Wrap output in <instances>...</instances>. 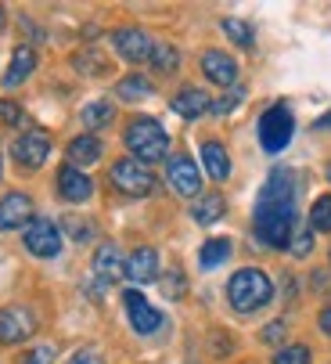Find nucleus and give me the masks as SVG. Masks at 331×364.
<instances>
[{
  "label": "nucleus",
  "mask_w": 331,
  "mask_h": 364,
  "mask_svg": "<svg viewBox=\"0 0 331 364\" xmlns=\"http://www.w3.org/2000/svg\"><path fill=\"white\" fill-rule=\"evenodd\" d=\"M299 210H295V173L278 166L266 177V188L256 202V238L266 249H285L295 235Z\"/></svg>",
  "instance_id": "nucleus-1"
},
{
  "label": "nucleus",
  "mask_w": 331,
  "mask_h": 364,
  "mask_svg": "<svg viewBox=\"0 0 331 364\" xmlns=\"http://www.w3.org/2000/svg\"><path fill=\"white\" fill-rule=\"evenodd\" d=\"M227 299H231V306L238 310V314H252V310H259L273 299V282L259 267H242L227 282Z\"/></svg>",
  "instance_id": "nucleus-2"
},
{
  "label": "nucleus",
  "mask_w": 331,
  "mask_h": 364,
  "mask_svg": "<svg viewBox=\"0 0 331 364\" xmlns=\"http://www.w3.org/2000/svg\"><path fill=\"white\" fill-rule=\"evenodd\" d=\"M126 148L134 151L137 163H155V159H166L170 151V134H166L155 119H134L126 127Z\"/></svg>",
  "instance_id": "nucleus-3"
},
{
  "label": "nucleus",
  "mask_w": 331,
  "mask_h": 364,
  "mask_svg": "<svg viewBox=\"0 0 331 364\" xmlns=\"http://www.w3.org/2000/svg\"><path fill=\"white\" fill-rule=\"evenodd\" d=\"M292 130H295V119H292L288 105H270L259 116V144L266 151H281L292 141Z\"/></svg>",
  "instance_id": "nucleus-4"
},
{
  "label": "nucleus",
  "mask_w": 331,
  "mask_h": 364,
  "mask_svg": "<svg viewBox=\"0 0 331 364\" xmlns=\"http://www.w3.org/2000/svg\"><path fill=\"white\" fill-rule=\"evenodd\" d=\"M112 184H116L123 195L141 198V195H151V191H155V173H151L144 163H137V159H119V163L112 166Z\"/></svg>",
  "instance_id": "nucleus-5"
},
{
  "label": "nucleus",
  "mask_w": 331,
  "mask_h": 364,
  "mask_svg": "<svg viewBox=\"0 0 331 364\" xmlns=\"http://www.w3.org/2000/svg\"><path fill=\"white\" fill-rule=\"evenodd\" d=\"M22 242H26V249H29L33 256H40V259H50V256L62 252V231H58V224H50L47 217H33V220L26 224Z\"/></svg>",
  "instance_id": "nucleus-6"
},
{
  "label": "nucleus",
  "mask_w": 331,
  "mask_h": 364,
  "mask_svg": "<svg viewBox=\"0 0 331 364\" xmlns=\"http://www.w3.org/2000/svg\"><path fill=\"white\" fill-rule=\"evenodd\" d=\"M166 181H170V188L184 198H195L202 191V173H198L191 155H170V159H166Z\"/></svg>",
  "instance_id": "nucleus-7"
},
{
  "label": "nucleus",
  "mask_w": 331,
  "mask_h": 364,
  "mask_svg": "<svg viewBox=\"0 0 331 364\" xmlns=\"http://www.w3.org/2000/svg\"><path fill=\"white\" fill-rule=\"evenodd\" d=\"M33 332H36V318H33L29 306H4L0 310V343L4 346L26 343Z\"/></svg>",
  "instance_id": "nucleus-8"
},
{
  "label": "nucleus",
  "mask_w": 331,
  "mask_h": 364,
  "mask_svg": "<svg viewBox=\"0 0 331 364\" xmlns=\"http://www.w3.org/2000/svg\"><path fill=\"white\" fill-rule=\"evenodd\" d=\"M112 43H116V55L119 58H126V62H148L151 58V50H155V40L144 33V29H137V26H126V29H116L112 33Z\"/></svg>",
  "instance_id": "nucleus-9"
},
{
  "label": "nucleus",
  "mask_w": 331,
  "mask_h": 364,
  "mask_svg": "<svg viewBox=\"0 0 331 364\" xmlns=\"http://www.w3.org/2000/svg\"><path fill=\"white\" fill-rule=\"evenodd\" d=\"M123 306H126V318H130L134 332H141V336H151V332L162 325V314H158V310H155L137 289L123 292Z\"/></svg>",
  "instance_id": "nucleus-10"
},
{
  "label": "nucleus",
  "mask_w": 331,
  "mask_h": 364,
  "mask_svg": "<svg viewBox=\"0 0 331 364\" xmlns=\"http://www.w3.org/2000/svg\"><path fill=\"white\" fill-rule=\"evenodd\" d=\"M11 155H15L22 166L36 170V166H43V159L50 155V137H47L43 130H26V134L11 144Z\"/></svg>",
  "instance_id": "nucleus-11"
},
{
  "label": "nucleus",
  "mask_w": 331,
  "mask_h": 364,
  "mask_svg": "<svg viewBox=\"0 0 331 364\" xmlns=\"http://www.w3.org/2000/svg\"><path fill=\"white\" fill-rule=\"evenodd\" d=\"M33 220V198L22 191H11L0 198V231H18Z\"/></svg>",
  "instance_id": "nucleus-12"
},
{
  "label": "nucleus",
  "mask_w": 331,
  "mask_h": 364,
  "mask_svg": "<svg viewBox=\"0 0 331 364\" xmlns=\"http://www.w3.org/2000/svg\"><path fill=\"white\" fill-rule=\"evenodd\" d=\"M94 274H97L104 285L126 278V256L119 252V245H112V242L97 245V252H94Z\"/></svg>",
  "instance_id": "nucleus-13"
},
{
  "label": "nucleus",
  "mask_w": 331,
  "mask_h": 364,
  "mask_svg": "<svg viewBox=\"0 0 331 364\" xmlns=\"http://www.w3.org/2000/svg\"><path fill=\"white\" fill-rule=\"evenodd\" d=\"M202 73L205 80H212L216 87H234L238 80V62L231 55H224V50H205L202 55Z\"/></svg>",
  "instance_id": "nucleus-14"
},
{
  "label": "nucleus",
  "mask_w": 331,
  "mask_h": 364,
  "mask_svg": "<svg viewBox=\"0 0 331 364\" xmlns=\"http://www.w3.org/2000/svg\"><path fill=\"white\" fill-rule=\"evenodd\" d=\"M126 278L137 282V285H148L158 278V252L151 245H141L126 256Z\"/></svg>",
  "instance_id": "nucleus-15"
},
{
  "label": "nucleus",
  "mask_w": 331,
  "mask_h": 364,
  "mask_svg": "<svg viewBox=\"0 0 331 364\" xmlns=\"http://www.w3.org/2000/svg\"><path fill=\"white\" fill-rule=\"evenodd\" d=\"M58 195L65 202H87L94 195V181L83 170H76V166H62L58 170Z\"/></svg>",
  "instance_id": "nucleus-16"
},
{
  "label": "nucleus",
  "mask_w": 331,
  "mask_h": 364,
  "mask_svg": "<svg viewBox=\"0 0 331 364\" xmlns=\"http://www.w3.org/2000/svg\"><path fill=\"white\" fill-rule=\"evenodd\" d=\"M209 109H212V97H209L205 90H198V87H184V90L173 97V112L184 116V119H198V116H205Z\"/></svg>",
  "instance_id": "nucleus-17"
},
{
  "label": "nucleus",
  "mask_w": 331,
  "mask_h": 364,
  "mask_svg": "<svg viewBox=\"0 0 331 364\" xmlns=\"http://www.w3.org/2000/svg\"><path fill=\"white\" fill-rule=\"evenodd\" d=\"M33 69H36V50H33L29 43L15 47L11 65H8V73H4V87H18V83H26Z\"/></svg>",
  "instance_id": "nucleus-18"
},
{
  "label": "nucleus",
  "mask_w": 331,
  "mask_h": 364,
  "mask_svg": "<svg viewBox=\"0 0 331 364\" xmlns=\"http://www.w3.org/2000/svg\"><path fill=\"white\" fill-rule=\"evenodd\" d=\"M101 159V141L94 134H80L69 141V166H94Z\"/></svg>",
  "instance_id": "nucleus-19"
},
{
  "label": "nucleus",
  "mask_w": 331,
  "mask_h": 364,
  "mask_svg": "<svg viewBox=\"0 0 331 364\" xmlns=\"http://www.w3.org/2000/svg\"><path fill=\"white\" fill-rule=\"evenodd\" d=\"M202 166L212 181H227L231 173V159H227V148L219 144V141H205L202 144Z\"/></svg>",
  "instance_id": "nucleus-20"
},
{
  "label": "nucleus",
  "mask_w": 331,
  "mask_h": 364,
  "mask_svg": "<svg viewBox=\"0 0 331 364\" xmlns=\"http://www.w3.org/2000/svg\"><path fill=\"white\" fill-rule=\"evenodd\" d=\"M227 213V202H224V195H216V191H209V195H202L195 205H191V217H195V224H216L219 217Z\"/></svg>",
  "instance_id": "nucleus-21"
},
{
  "label": "nucleus",
  "mask_w": 331,
  "mask_h": 364,
  "mask_svg": "<svg viewBox=\"0 0 331 364\" xmlns=\"http://www.w3.org/2000/svg\"><path fill=\"white\" fill-rule=\"evenodd\" d=\"M83 127L87 130H104L108 123L116 119V109H112V101H90V105L83 109Z\"/></svg>",
  "instance_id": "nucleus-22"
},
{
  "label": "nucleus",
  "mask_w": 331,
  "mask_h": 364,
  "mask_svg": "<svg viewBox=\"0 0 331 364\" xmlns=\"http://www.w3.org/2000/svg\"><path fill=\"white\" fill-rule=\"evenodd\" d=\"M227 256H231V242H227V238H209V242L202 245V252H198V264L209 271V267H219Z\"/></svg>",
  "instance_id": "nucleus-23"
},
{
  "label": "nucleus",
  "mask_w": 331,
  "mask_h": 364,
  "mask_svg": "<svg viewBox=\"0 0 331 364\" xmlns=\"http://www.w3.org/2000/svg\"><path fill=\"white\" fill-rule=\"evenodd\" d=\"M151 69L155 73H177V65H180V55H177V47L173 43H155V50H151Z\"/></svg>",
  "instance_id": "nucleus-24"
},
{
  "label": "nucleus",
  "mask_w": 331,
  "mask_h": 364,
  "mask_svg": "<svg viewBox=\"0 0 331 364\" xmlns=\"http://www.w3.org/2000/svg\"><path fill=\"white\" fill-rule=\"evenodd\" d=\"M72 62H76V69H80V73H87V76H104V73H108V62H104V58L97 55L94 47L80 50V55H76Z\"/></svg>",
  "instance_id": "nucleus-25"
},
{
  "label": "nucleus",
  "mask_w": 331,
  "mask_h": 364,
  "mask_svg": "<svg viewBox=\"0 0 331 364\" xmlns=\"http://www.w3.org/2000/svg\"><path fill=\"white\" fill-rule=\"evenodd\" d=\"M116 94H119L123 101H141V97L151 94V80H144V76H126V80L116 87Z\"/></svg>",
  "instance_id": "nucleus-26"
},
{
  "label": "nucleus",
  "mask_w": 331,
  "mask_h": 364,
  "mask_svg": "<svg viewBox=\"0 0 331 364\" xmlns=\"http://www.w3.org/2000/svg\"><path fill=\"white\" fill-rule=\"evenodd\" d=\"M310 228L313 231H331V195H320L310 205Z\"/></svg>",
  "instance_id": "nucleus-27"
},
{
  "label": "nucleus",
  "mask_w": 331,
  "mask_h": 364,
  "mask_svg": "<svg viewBox=\"0 0 331 364\" xmlns=\"http://www.w3.org/2000/svg\"><path fill=\"white\" fill-rule=\"evenodd\" d=\"M224 33H227L238 47H252V40H256L252 26H249V22H238V18H224Z\"/></svg>",
  "instance_id": "nucleus-28"
},
{
  "label": "nucleus",
  "mask_w": 331,
  "mask_h": 364,
  "mask_svg": "<svg viewBox=\"0 0 331 364\" xmlns=\"http://www.w3.org/2000/svg\"><path fill=\"white\" fill-rule=\"evenodd\" d=\"M242 101H245V90H242V87H234V90H227L224 97H219V101H212V109H209V112L227 116V112H234V109L242 105Z\"/></svg>",
  "instance_id": "nucleus-29"
},
{
  "label": "nucleus",
  "mask_w": 331,
  "mask_h": 364,
  "mask_svg": "<svg viewBox=\"0 0 331 364\" xmlns=\"http://www.w3.org/2000/svg\"><path fill=\"white\" fill-rule=\"evenodd\" d=\"M273 364H310V346H303V343H295V346H285V350H278Z\"/></svg>",
  "instance_id": "nucleus-30"
},
{
  "label": "nucleus",
  "mask_w": 331,
  "mask_h": 364,
  "mask_svg": "<svg viewBox=\"0 0 331 364\" xmlns=\"http://www.w3.org/2000/svg\"><path fill=\"white\" fill-rule=\"evenodd\" d=\"M162 292L170 296V299H180V296L188 292V282H184V274H180V271H170V274L162 278Z\"/></svg>",
  "instance_id": "nucleus-31"
},
{
  "label": "nucleus",
  "mask_w": 331,
  "mask_h": 364,
  "mask_svg": "<svg viewBox=\"0 0 331 364\" xmlns=\"http://www.w3.org/2000/svg\"><path fill=\"white\" fill-rule=\"evenodd\" d=\"M288 249H292V256H310V249H313V235H310V231H295L292 242H288Z\"/></svg>",
  "instance_id": "nucleus-32"
},
{
  "label": "nucleus",
  "mask_w": 331,
  "mask_h": 364,
  "mask_svg": "<svg viewBox=\"0 0 331 364\" xmlns=\"http://www.w3.org/2000/svg\"><path fill=\"white\" fill-rule=\"evenodd\" d=\"M69 364H104V357H101V350L83 346V350H76V353L69 357Z\"/></svg>",
  "instance_id": "nucleus-33"
},
{
  "label": "nucleus",
  "mask_w": 331,
  "mask_h": 364,
  "mask_svg": "<svg viewBox=\"0 0 331 364\" xmlns=\"http://www.w3.org/2000/svg\"><path fill=\"white\" fill-rule=\"evenodd\" d=\"M0 123H8V127L22 123V109L15 105V101H0Z\"/></svg>",
  "instance_id": "nucleus-34"
},
{
  "label": "nucleus",
  "mask_w": 331,
  "mask_h": 364,
  "mask_svg": "<svg viewBox=\"0 0 331 364\" xmlns=\"http://www.w3.org/2000/svg\"><path fill=\"white\" fill-rule=\"evenodd\" d=\"M22 364H54V350L50 346H36L22 357Z\"/></svg>",
  "instance_id": "nucleus-35"
},
{
  "label": "nucleus",
  "mask_w": 331,
  "mask_h": 364,
  "mask_svg": "<svg viewBox=\"0 0 331 364\" xmlns=\"http://www.w3.org/2000/svg\"><path fill=\"white\" fill-rule=\"evenodd\" d=\"M285 328H288L285 321H270V325L263 328V343H281V339H285Z\"/></svg>",
  "instance_id": "nucleus-36"
},
{
  "label": "nucleus",
  "mask_w": 331,
  "mask_h": 364,
  "mask_svg": "<svg viewBox=\"0 0 331 364\" xmlns=\"http://www.w3.org/2000/svg\"><path fill=\"white\" fill-rule=\"evenodd\" d=\"M65 228H69V231H72V235H76V238H80V242H83V238H90V235H94V231H90V224H87V228H83V224H76V220H65Z\"/></svg>",
  "instance_id": "nucleus-37"
},
{
  "label": "nucleus",
  "mask_w": 331,
  "mask_h": 364,
  "mask_svg": "<svg viewBox=\"0 0 331 364\" xmlns=\"http://www.w3.org/2000/svg\"><path fill=\"white\" fill-rule=\"evenodd\" d=\"M320 328H324V336H331V303L320 310Z\"/></svg>",
  "instance_id": "nucleus-38"
},
{
  "label": "nucleus",
  "mask_w": 331,
  "mask_h": 364,
  "mask_svg": "<svg viewBox=\"0 0 331 364\" xmlns=\"http://www.w3.org/2000/svg\"><path fill=\"white\" fill-rule=\"evenodd\" d=\"M327 127H331V112H327V116H320V119L313 123V130H327Z\"/></svg>",
  "instance_id": "nucleus-39"
},
{
  "label": "nucleus",
  "mask_w": 331,
  "mask_h": 364,
  "mask_svg": "<svg viewBox=\"0 0 331 364\" xmlns=\"http://www.w3.org/2000/svg\"><path fill=\"white\" fill-rule=\"evenodd\" d=\"M0 26H4V8H0Z\"/></svg>",
  "instance_id": "nucleus-40"
},
{
  "label": "nucleus",
  "mask_w": 331,
  "mask_h": 364,
  "mask_svg": "<svg viewBox=\"0 0 331 364\" xmlns=\"http://www.w3.org/2000/svg\"><path fill=\"white\" fill-rule=\"evenodd\" d=\"M327 181H331V163H327Z\"/></svg>",
  "instance_id": "nucleus-41"
}]
</instances>
